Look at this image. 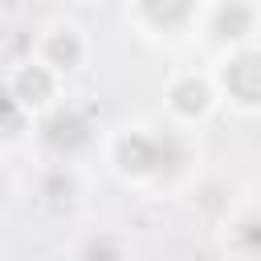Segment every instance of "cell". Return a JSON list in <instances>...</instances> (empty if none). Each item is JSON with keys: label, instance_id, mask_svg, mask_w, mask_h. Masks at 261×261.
<instances>
[{"label": "cell", "instance_id": "cell-10", "mask_svg": "<svg viewBox=\"0 0 261 261\" xmlns=\"http://www.w3.org/2000/svg\"><path fill=\"white\" fill-rule=\"evenodd\" d=\"M0 118H4V122H8V126H12V122H16V114H12V98H8V94H4V90H0Z\"/></svg>", "mask_w": 261, "mask_h": 261}, {"label": "cell", "instance_id": "cell-7", "mask_svg": "<svg viewBox=\"0 0 261 261\" xmlns=\"http://www.w3.org/2000/svg\"><path fill=\"white\" fill-rule=\"evenodd\" d=\"M20 94L33 98V102L45 98V94H49V77H45L41 69H24V77H20Z\"/></svg>", "mask_w": 261, "mask_h": 261}, {"label": "cell", "instance_id": "cell-1", "mask_svg": "<svg viewBox=\"0 0 261 261\" xmlns=\"http://www.w3.org/2000/svg\"><path fill=\"white\" fill-rule=\"evenodd\" d=\"M224 86L241 98V102H261V53L237 57L224 69Z\"/></svg>", "mask_w": 261, "mask_h": 261}, {"label": "cell", "instance_id": "cell-6", "mask_svg": "<svg viewBox=\"0 0 261 261\" xmlns=\"http://www.w3.org/2000/svg\"><path fill=\"white\" fill-rule=\"evenodd\" d=\"M204 98H208V94H204L200 82H184V86L175 90V106L188 110V114H192V110H204Z\"/></svg>", "mask_w": 261, "mask_h": 261}, {"label": "cell", "instance_id": "cell-4", "mask_svg": "<svg viewBox=\"0 0 261 261\" xmlns=\"http://www.w3.org/2000/svg\"><path fill=\"white\" fill-rule=\"evenodd\" d=\"M143 8H147V16H151L155 24H175V20L188 16L192 0H143Z\"/></svg>", "mask_w": 261, "mask_h": 261}, {"label": "cell", "instance_id": "cell-8", "mask_svg": "<svg viewBox=\"0 0 261 261\" xmlns=\"http://www.w3.org/2000/svg\"><path fill=\"white\" fill-rule=\"evenodd\" d=\"M49 53H53V61H65V65H73V61H77V41H73V37H53Z\"/></svg>", "mask_w": 261, "mask_h": 261}, {"label": "cell", "instance_id": "cell-3", "mask_svg": "<svg viewBox=\"0 0 261 261\" xmlns=\"http://www.w3.org/2000/svg\"><path fill=\"white\" fill-rule=\"evenodd\" d=\"M159 159H163V147L151 143V139H126L122 143V163L126 167H139L143 171V167H155Z\"/></svg>", "mask_w": 261, "mask_h": 261}, {"label": "cell", "instance_id": "cell-2", "mask_svg": "<svg viewBox=\"0 0 261 261\" xmlns=\"http://www.w3.org/2000/svg\"><path fill=\"white\" fill-rule=\"evenodd\" d=\"M45 130H49V143H53V147H61V151H73V147H82V143H86V118H82V114H73V110L53 114Z\"/></svg>", "mask_w": 261, "mask_h": 261}, {"label": "cell", "instance_id": "cell-5", "mask_svg": "<svg viewBox=\"0 0 261 261\" xmlns=\"http://www.w3.org/2000/svg\"><path fill=\"white\" fill-rule=\"evenodd\" d=\"M216 29H220V37H241V33L249 29V8H245V4H228V8H220Z\"/></svg>", "mask_w": 261, "mask_h": 261}, {"label": "cell", "instance_id": "cell-9", "mask_svg": "<svg viewBox=\"0 0 261 261\" xmlns=\"http://www.w3.org/2000/svg\"><path fill=\"white\" fill-rule=\"evenodd\" d=\"M86 257H90V261H114L110 245H90V249H86Z\"/></svg>", "mask_w": 261, "mask_h": 261}]
</instances>
